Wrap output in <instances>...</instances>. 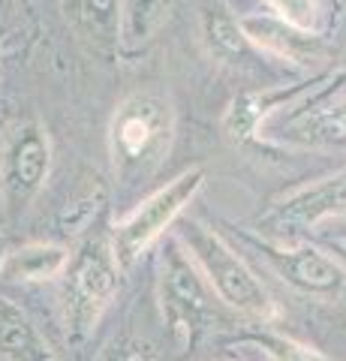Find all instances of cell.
Wrapping results in <instances>:
<instances>
[{
    "instance_id": "52a82bcc",
    "label": "cell",
    "mask_w": 346,
    "mask_h": 361,
    "mask_svg": "<svg viewBox=\"0 0 346 361\" xmlns=\"http://www.w3.org/2000/svg\"><path fill=\"white\" fill-rule=\"evenodd\" d=\"M256 253L265 265L292 289L316 298H343L346 295V268L334 262L331 256L310 244L298 247H277V244H256Z\"/></svg>"
},
{
    "instance_id": "8fae6325",
    "label": "cell",
    "mask_w": 346,
    "mask_h": 361,
    "mask_svg": "<svg viewBox=\"0 0 346 361\" xmlns=\"http://www.w3.org/2000/svg\"><path fill=\"white\" fill-rule=\"evenodd\" d=\"M0 358L4 361H61L33 319L0 292Z\"/></svg>"
},
{
    "instance_id": "9c48e42d",
    "label": "cell",
    "mask_w": 346,
    "mask_h": 361,
    "mask_svg": "<svg viewBox=\"0 0 346 361\" xmlns=\"http://www.w3.org/2000/svg\"><path fill=\"white\" fill-rule=\"evenodd\" d=\"M283 139L289 145H298V148L346 151V97L292 115L286 121Z\"/></svg>"
},
{
    "instance_id": "d6986e66",
    "label": "cell",
    "mask_w": 346,
    "mask_h": 361,
    "mask_svg": "<svg viewBox=\"0 0 346 361\" xmlns=\"http://www.w3.org/2000/svg\"><path fill=\"white\" fill-rule=\"evenodd\" d=\"M4 256H6V241H4V235H0V262H4Z\"/></svg>"
},
{
    "instance_id": "ffe728a7",
    "label": "cell",
    "mask_w": 346,
    "mask_h": 361,
    "mask_svg": "<svg viewBox=\"0 0 346 361\" xmlns=\"http://www.w3.org/2000/svg\"><path fill=\"white\" fill-rule=\"evenodd\" d=\"M340 220H346V217H340Z\"/></svg>"
},
{
    "instance_id": "5b68a950",
    "label": "cell",
    "mask_w": 346,
    "mask_h": 361,
    "mask_svg": "<svg viewBox=\"0 0 346 361\" xmlns=\"http://www.w3.org/2000/svg\"><path fill=\"white\" fill-rule=\"evenodd\" d=\"M202 184H205V169L193 166V169H187L184 175H178L172 184H166L163 190H157L154 196L144 199L130 217L115 223V229L109 232V241H111V250H115L118 265L130 268L136 262V259L181 217V211L193 202V196L202 190Z\"/></svg>"
},
{
    "instance_id": "9a60e30c",
    "label": "cell",
    "mask_w": 346,
    "mask_h": 361,
    "mask_svg": "<svg viewBox=\"0 0 346 361\" xmlns=\"http://www.w3.org/2000/svg\"><path fill=\"white\" fill-rule=\"evenodd\" d=\"M103 205H106V193H103L99 178L94 175L82 190H75V196L70 202H66V208L61 214V229L63 232H82L85 226L99 214Z\"/></svg>"
},
{
    "instance_id": "2e32d148",
    "label": "cell",
    "mask_w": 346,
    "mask_h": 361,
    "mask_svg": "<svg viewBox=\"0 0 346 361\" xmlns=\"http://www.w3.org/2000/svg\"><path fill=\"white\" fill-rule=\"evenodd\" d=\"M277 13V18L298 30H314L319 21V0H265Z\"/></svg>"
},
{
    "instance_id": "7c38bea8",
    "label": "cell",
    "mask_w": 346,
    "mask_h": 361,
    "mask_svg": "<svg viewBox=\"0 0 346 361\" xmlns=\"http://www.w3.org/2000/svg\"><path fill=\"white\" fill-rule=\"evenodd\" d=\"M70 253L58 244H25L18 250H6L0 262V277L6 280H49L66 268Z\"/></svg>"
},
{
    "instance_id": "30bf717a",
    "label": "cell",
    "mask_w": 346,
    "mask_h": 361,
    "mask_svg": "<svg viewBox=\"0 0 346 361\" xmlns=\"http://www.w3.org/2000/svg\"><path fill=\"white\" fill-rule=\"evenodd\" d=\"M63 16L87 49L111 54L121 42V0H61Z\"/></svg>"
},
{
    "instance_id": "7a4b0ae2",
    "label": "cell",
    "mask_w": 346,
    "mask_h": 361,
    "mask_svg": "<svg viewBox=\"0 0 346 361\" xmlns=\"http://www.w3.org/2000/svg\"><path fill=\"white\" fill-rule=\"evenodd\" d=\"M61 310L70 343H85L118 292L121 265L109 235H87L61 271Z\"/></svg>"
},
{
    "instance_id": "3957f363",
    "label": "cell",
    "mask_w": 346,
    "mask_h": 361,
    "mask_svg": "<svg viewBox=\"0 0 346 361\" xmlns=\"http://www.w3.org/2000/svg\"><path fill=\"white\" fill-rule=\"evenodd\" d=\"M178 241L184 244V250L193 256V262L205 274L208 286L214 289V295L226 304V307L247 313L253 319H274L277 307L265 286L253 277V271L244 265V259L235 256L223 244L220 235L205 229L196 220H181L178 229Z\"/></svg>"
},
{
    "instance_id": "4fadbf2b",
    "label": "cell",
    "mask_w": 346,
    "mask_h": 361,
    "mask_svg": "<svg viewBox=\"0 0 346 361\" xmlns=\"http://www.w3.org/2000/svg\"><path fill=\"white\" fill-rule=\"evenodd\" d=\"M238 27L244 30V37L265 45L277 54H286V58H304V54H316V45L310 42V33L307 30H298L292 25H286L280 18H241Z\"/></svg>"
},
{
    "instance_id": "5bb4252c",
    "label": "cell",
    "mask_w": 346,
    "mask_h": 361,
    "mask_svg": "<svg viewBox=\"0 0 346 361\" xmlns=\"http://www.w3.org/2000/svg\"><path fill=\"white\" fill-rule=\"evenodd\" d=\"M175 0H121V37L127 45L148 42L169 18Z\"/></svg>"
},
{
    "instance_id": "ba28073f",
    "label": "cell",
    "mask_w": 346,
    "mask_h": 361,
    "mask_svg": "<svg viewBox=\"0 0 346 361\" xmlns=\"http://www.w3.org/2000/svg\"><path fill=\"white\" fill-rule=\"evenodd\" d=\"M340 217H346V169L286 196L265 217V226L277 235H295L307 229V226L340 220Z\"/></svg>"
},
{
    "instance_id": "e0dca14e",
    "label": "cell",
    "mask_w": 346,
    "mask_h": 361,
    "mask_svg": "<svg viewBox=\"0 0 346 361\" xmlns=\"http://www.w3.org/2000/svg\"><path fill=\"white\" fill-rule=\"evenodd\" d=\"M256 343L265 346V353L274 361H326L316 349H310L304 343H295L289 337H274V334H259Z\"/></svg>"
},
{
    "instance_id": "277c9868",
    "label": "cell",
    "mask_w": 346,
    "mask_h": 361,
    "mask_svg": "<svg viewBox=\"0 0 346 361\" xmlns=\"http://www.w3.org/2000/svg\"><path fill=\"white\" fill-rule=\"evenodd\" d=\"M160 307L178 346H193L220 319L214 289L178 238L169 241L160 259Z\"/></svg>"
},
{
    "instance_id": "6da1fadb",
    "label": "cell",
    "mask_w": 346,
    "mask_h": 361,
    "mask_svg": "<svg viewBox=\"0 0 346 361\" xmlns=\"http://www.w3.org/2000/svg\"><path fill=\"white\" fill-rule=\"evenodd\" d=\"M175 133V111L163 94L144 90L118 106L109 127L115 175L124 184H142L160 169Z\"/></svg>"
},
{
    "instance_id": "8992f818",
    "label": "cell",
    "mask_w": 346,
    "mask_h": 361,
    "mask_svg": "<svg viewBox=\"0 0 346 361\" xmlns=\"http://www.w3.org/2000/svg\"><path fill=\"white\" fill-rule=\"evenodd\" d=\"M51 169V142L42 123L16 121L0 142V199L9 217H21Z\"/></svg>"
},
{
    "instance_id": "ac0fdd59",
    "label": "cell",
    "mask_w": 346,
    "mask_h": 361,
    "mask_svg": "<svg viewBox=\"0 0 346 361\" xmlns=\"http://www.w3.org/2000/svg\"><path fill=\"white\" fill-rule=\"evenodd\" d=\"M103 361H157V349L139 337H121L106 349Z\"/></svg>"
}]
</instances>
